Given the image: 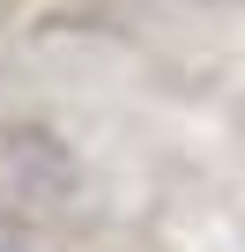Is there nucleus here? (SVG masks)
<instances>
[{
    "mask_svg": "<svg viewBox=\"0 0 245 252\" xmlns=\"http://www.w3.org/2000/svg\"><path fill=\"white\" fill-rule=\"evenodd\" d=\"M0 252H15V245H0Z\"/></svg>",
    "mask_w": 245,
    "mask_h": 252,
    "instance_id": "f257e3e1",
    "label": "nucleus"
},
{
    "mask_svg": "<svg viewBox=\"0 0 245 252\" xmlns=\"http://www.w3.org/2000/svg\"><path fill=\"white\" fill-rule=\"evenodd\" d=\"M215 8H223V0H215Z\"/></svg>",
    "mask_w": 245,
    "mask_h": 252,
    "instance_id": "f03ea898",
    "label": "nucleus"
}]
</instances>
